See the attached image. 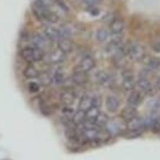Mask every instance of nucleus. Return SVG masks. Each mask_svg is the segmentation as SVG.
<instances>
[{
  "mask_svg": "<svg viewBox=\"0 0 160 160\" xmlns=\"http://www.w3.org/2000/svg\"><path fill=\"white\" fill-rule=\"evenodd\" d=\"M28 90L30 91V92H38L39 90H40V84L39 82H35V81H31V82H29V85H28Z\"/></svg>",
  "mask_w": 160,
  "mask_h": 160,
  "instance_id": "cd10ccee",
  "label": "nucleus"
},
{
  "mask_svg": "<svg viewBox=\"0 0 160 160\" xmlns=\"http://www.w3.org/2000/svg\"><path fill=\"white\" fill-rule=\"evenodd\" d=\"M74 112H75V110L72 109V106H64L62 108V115H64V118L65 119H70V121H71V118H72Z\"/></svg>",
  "mask_w": 160,
  "mask_h": 160,
  "instance_id": "bb28decb",
  "label": "nucleus"
},
{
  "mask_svg": "<svg viewBox=\"0 0 160 160\" xmlns=\"http://www.w3.org/2000/svg\"><path fill=\"white\" fill-rule=\"evenodd\" d=\"M60 100L64 104V106H71L72 102H74V100H75V95L70 90H64L60 94Z\"/></svg>",
  "mask_w": 160,
  "mask_h": 160,
  "instance_id": "9d476101",
  "label": "nucleus"
},
{
  "mask_svg": "<svg viewBox=\"0 0 160 160\" xmlns=\"http://www.w3.org/2000/svg\"><path fill=\"white\" fill-rule=\"evenodd\" d=\"M32 44H34V48L44 51V49L46 48V38L41 34H35L32 36Z\"/></svg>",
  "mask_w": 160,
  "mask_h": 160,
  "instance_id": "ddd939ff",
  "label": "nucleus"
},
{
  "mask_svg": "<svg viewBox=\"0 0 160 160\" xmlns=\"http://www.w3.org/2000/svg\"><path fill=\"white\" fill-rule=\"evenodd\" d=\"M55 4H56V5H59L60 8H62V10H64V11H68V10H69V9H68V6H66V4H65L62 0H55Z\"/></svg>",
  "mask_w": 160,
  "mask_h": 160,
  "instance_id": "c85d7f7f",
  "label": "nucleus"
},
{
  "mask_svg": "<svg viewBox=\"0 0 160 160\" xmlns=\"http://www.w3.org/2000/svg\"><path fill=\"white\" fill-rule=\"evenodd\" d=\"M84 121H85V112L81 111V110L75 111L74 115H72V118H71V122H72L74 125L79 126V125H81Z\"/></svg>",
  "mask_w": 160,
  "mask_h": 160,
  "instance_id": "4be33fe9",
  "label": "nucleus"
},
{
  "mask_svg": "<svg viewBox=\"0 0 160 160\" xmlns=\"http://www.w3.org/2000/svg\"><path fill=\"white\" fill-rule=\"evenodd\" d=\"M136 116V109L135 108H132V106H125L122 110H121V119H124L125 121H130V120H132Z\"/></svg>",
  "mask_w": 160,
  "mask_h": 160,
  "instance_id": "4468645a",
  "label": "nucleus"
},
{
  "mask_svg": "<svg viewBox=\"0 0 160 160\" xmlns=\"http://www.w3.org/2000/svg\"><path fill=\"white\" fill-rule=\"evenodd\" d=\"M44 36L50 41H59L61 39L60 31L54 26H46L44 28Z\"/></svg>",
  "mask_w": 160,
  "mask_h": 160,
  "instance_id": "7ed1b4c3",
  "label": "nucleus"
},
{
  "mask_svg": "<svg viewBox=\"0 0 160 160\" xmlns=\"http://www.w3.org/2000/svg\"><path fill=\"white\" fill-rule=\"evenodd\" d=\"M141 100H142V96H141V94H140L139 91H136V90L130 91V94H129V96H128V104H129L130 106H132V108L138 106V105L141 102Z\"/></svg>",
  "mask_w": 160,
  "mask_h": 160,
  "instance_id": "9b49d317",
  "label": "nucleus"
},
{
  "mask_svg": "<svg viewBox=\"0 0 160 160\" xmlns=\"http://www.w3.org/2000/svg\"><path fill=\"white\" fill-rule=\"evenodd\" d=\"M22 74H24V76L26 79H35V78L39 76V71H38V69L34 65L25 66V69L22 70Z\"/></svg>",
  "mask_w": 160,
  "mask_h": 160,
  "instance_id": "f3484780",
  "label": "nucleus"
},
{
  "mask_svg": "<svg viewBox=\"0 0 160 160\" xmlns=\"http://www.w3.org/2000/svg\"><path fill=\"white\" fill-rule=\"evenodd\" d=\"M20 55L22 56L24 60H26L28 62H35V61H40L44 59V51L39 50L36 48H31V46H26L22 48L20 51Z\"/></svg>",
  "mask_w": 160,
  "mask_h": 160,
  "instance_id": "f257e3e1",
  "label": "nucleus"
},
{
  "mask_svg": "<svg viewBox=\"0 0 160 160\" xmlns=\"http://www.w3.org/2000/svg\"><path fill=\"white\" fill-rule=\"evenodd\" d=\"M82 2H85V4L89 5V6H94V5L98 2V0H82Z\"/></svg>",
  "mask_w": 160,
  "mask_h": 160,
  "instance_id": "7c9ffc66",
  "label": "nucleus"
},
{
  "mask_svg": "<svg viewBox=\"0 0 160 160\" xmlns=\"http://www.w3.org/2000/svg\"><path fill=\"white\" fill-rule=\"evenodd\" d=\"M51 76H52V82H55V84H62L65 80V75L61 70H56L54 72V75H51Z\"/></svg>",
  "mask_w": 160,
  "mask_h": 160,
  "instance_id": "a878e982",
  "label": "nucleus"
},
{
  "mask_svg": "<svg viewBox=\"0 0 160 160\" xmlns=\"http://www.w3.org/2000/svg\"><path fill=\"white\" fill-rule=\"evenodd\" d=\"M98 41H106L109 39V30H106L105 28H100L96 30V34H95Z\"/></svg>",
  "mask_w": 160,
  "mask_h": 160,
  "instance_id": "393cba45",
  "label": "nucleus"
},
{
  "mask_svg": "<svg viewBox=\"0 0 160 160\" xmlns=\"http://www.w3.org/2000/svg\"><path fill=\"white\" fill-rule=\"evenodd\" d=\"M158 89H159V90H160V79H159V80H158Z\"/></svg>",
  "mask_w": 160,
  "mask_h": 160,
  "instance_id": "2f4dec72",
  "label": "nucleus"
},
{
  "mask_svg": "<svg viewBox=\"0 0 160 160\" xmlns=\"http://www.w3.org/2000/svg\"><path fill=\"white\" fill-rule=\"evenodd\" d=\"M64 58H65V54L61 52L59 49L55 50V51H52V52L49 55V60H50L51 62H60V61L64 60Z\"/></svg>",
  "mask_w": 160,
  "mask_h": 160,
  "instance_id": "b1692460",
  "label": "nucleus"
},
{
  "mask_svg": "<svg viewBox=\"0 0 160 160\" xmlns=\"http://www.w3.org/2000/svg\"><path fill=\"white\" fill-rule=\"evenodd\" d=\"M105 126L108 128L106 130H108L110 134H118V132L121 130V126H120V124H119L116 120H109Z\"/></svg>",
  "mask_w": 160,
  "mask_h": 160,
  "instance_id": "5701e85b",
  "label": "nucleus"
},
{
  "mask_svg": "<svg viewBox=\"0 0 160 160\" xmlns=\"http://www.w3.org/2000/svg\"><path fill=\"white\" fill-rule=\"evenodd\" d=\"M122 88L125 90H130L135 86V80H134V75L131 71H122V82H121Z\"/></svg>",
  "mask_w": 160,
  "mask_h": 160,
  "instance_id": "20e7f679",
  "label": "nucleus"
},
{
  "mask_svg": "<svg viewBox=\"0 0 160 160\" xmlns=\"http://www.w3.org/2000/svg\"><path fill=\"white\" fill-rule=\"evenodd\" d=\"M72 81L75 82V84H78V85H82V84H85L86 82V72H84V71H81V70H76V71H74V74H72Z\"/></svg>",
  "mask_w": 160,
  "mask_h": 160,
  "instance_id": "a211bd4d",
  "label": "nucleus"
},
{
  "mask_svg": "<svg viewBox=\"0 0 160 160\" xmlns=\"http://www.w3.org/2000/svg\"><path fill=\"white\" fill-rule=\"evenodd\" d=\"M38 78H39V84H41L42 86H49L52 82V76L49 72H46V71L39 72V76Z\"/></svg>",
  "mask_w": 160,
  "mask_h": 160,
  "instance_id": "412c9836",
  "label": "nucleus"
},
{
  "mask_svg": "<svg viewBox=\"0 0 160 160\" xmlns=\"http://www.w3.org/2000/svg\"><path fill=\"white\" fill-rule=\"evenodd\" d=\"M94 66H95V60H94V58H91V56H85V58L81 59V61H80V64H79V70H81V71H84V72H88V71H90L91 69H94Z\"/></svg>",
  "mask_w": 160,
  "mask_h": 160,
  "instance_id": "423d86ee",
  "label": "nucleus"
},
{
  "mask_svg": "<svg viewBox=\"0 0 160 160\" xmlns=\"http://www.w3.org/2000/svg\"><path fill=\"white\" fill-rule=\"evenodd\" d=\"M136 86H138V91L140 94H149L152 91V84L148 79H144V78H141L136 82Z\"/></svg>",
  "mask_w": 160,
  "mask_h": 160,
  "instance_id": "0eeeda50",
  "label": "nucleus"
},
{
  "mask_svg": "<svg viewBox=\"0 0 160 160\" xmlns=\"http://www.w3.org/2000/svg\"><path fill=\"white\" fill-rule=\"evenodd\" d=\"M58 45H59V50L64 54H68L72 50V42L68 39V38H61L59 41H58Z\"/></svg>",
  "mask_w": 160,
  "mask_h": 160,
  "instance_id": "2eb2a0df",
  "label": "nucleus"
},
{
  "mask_svg": "<svg viewBox=\"0 0 160 160\" xmlns=\"http://www.w3.org/2000/svg\"><path fill=\"white\" fill-rule=\"evenodd\" d=\"M96 80L101 85H109L111 82V76L106 71H99L96 74Z\"/></svg>",
  "mask_w": 160,
  "mask_h": 160,
  "instance_id": "aec40b11",
  "label": "nucleus"
},
{
  "mask_svg": "<svg viewBox=\"0 0 160 160\" xmlns=\"http://www.w3.org/2000/svg\"><path fill=\"white\" fill-rule=\"evenodd\" d=\"M124 28H125V24H124V20L122 19H115L111 21L110 24V31L115 35H119L124 31Z\"/></svg>",
  "mask_w": 160,
  "mask_h": 160,
  "instance_id": "1a4fd4ad",
  "label": "nucleus"
},
{
  "mask_svg": "<svg viewBox=\"0 0 160 160\" xmlns=\"http://www.w3.org/2000/svg\"><path fill=\"white\" fill-rule=\"evenodd\" d=\"M142 61L151 70H155V69H158L160 66V60L158 58H155V56H148V58L142 59Z\"/></svg>",
  "mask_w": 160,
  "mask_h": 160,
  "instance_id": "6ab92c4d",
  "label": "nucleus"
},
{
  "mask_svg": "<svg viewBox=\"0 0 160 160\" xmlns=\"http://www.w3.org/2000/svg\"><path fill=\"white\" fill-rule=\"evenodd\" d=\"M144 126H145V120L142 118H138V116H135L132 120H130L128 122L129 130H140Z\"/></svg>",
  "mask_w": 160,
  "mask_h": 160,
  "instance_id": "dca6fc26",
  "label": "nucleus"
},
{
  "mask_svg": "<svg viewBox=\"0 0 160 160\" xmlns=\"http://www.w3.org/2000/svg\"><path fill=\"white\" fill-rule=\"evenodd\" d=\"M105 106H106L108 111L115 112V111H118V109H119V106H120V101H119V99H118L116 96H112V95H111V96H108V98H106Z\"/></svg>",
  "mask_w": 160,
  "mask_h": 160,
  "instance_id": "6e6552de",
  "label": "nucleus"
},
{
  "mask_svg": "<svg viewBox=\"0 0 160 160\" xmlns=\"http://www.w3.org/2000/svg\"><path fill=\"white\" fill-rule=\"evenodd\" d=\"M128 54H129V56H130L132 60H141V59L144 58L145 51H144V48H142L141 45H139V44H132V45L128 49Z\"/></svg>",
  "mask_w": 160,
  "mask_h": 160,
  "instance_id": "f03ea898",
  "label": "nucleus"
},
{
  "mask_svg": "<svg viewBox=\"0 0 160 160\" xmlns=\"http://www.w3.org/2000/svg\"><path fill=\"white\" fill-rule=\"evenodd\" d=\"M89 12H90L91 15H98V14H99V9H96L95 6H90V8H89Z\"/></svg>",
  "mask_w": 160,
  "mask_h": 160,
  "instance_id": "c756f323",
  "label": "nucleus"
},
{
  "mask_svg": "<svg viewBox=\"0 0 160 160\" xmlns=\"http://www.w3.org/2000/svg\"><path fill=\"white\" fill-rule=\"evenodd\" d=\"M99 114H100V110H99L98 106L90 108L88 111H85V121L91 122V124H95V121H96Z\"/></svg>",
  "mask_w": 160,
  "mask_h": 160,
  "instance_id": "f8f14e48",
  "label": "nucleus"
},
{
  "mask_svg": "<svg viewBox=\"0 0 160 160\" xmlns=\"http://www.w3.org/2000/svg\"><path fill=\"white\" fill-rule=\"evenodd\" d=\"M92 106H96V99L91 98V96H84L80 99V102H79V110L81 111H88L90 108Z\"/></svg>",
  "mask_w": 160,
  "mask_h": 160,
  "instance_id": "39448f33",
  "label": "nucleus"
}]
</instances>
